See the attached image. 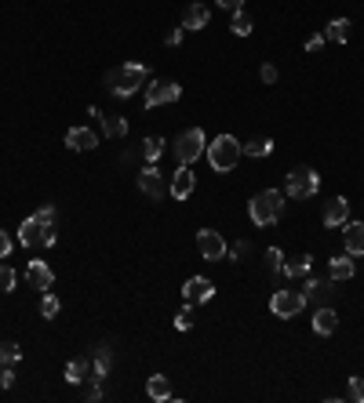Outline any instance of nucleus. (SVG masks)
Instances as JSON below:
<instances>
[{
	"instance_id": "obj_1",
	"label": "nucleus",
	"mask_w": 364,
	"mask_h": 403,
	"mask_svg": "<svg viewBox=\"0 0 364 403\" xmlns=\"http://www.w3.org/2000/svg\"><path fill=\"white\" fill-rule=\"evenodd\" d=\"M146 84H150V69L142 66V62H124V66L106 73V91L117 94V99H128V94H135Z\"/></svg>"
},
{
	"instance_id": "obj_2",
	"label": "nucleus",
	"mask_w": 364,
	"mask_h": 403,
	"mask_svg": "<svg viewBox=\"0 0 364 403\" xmlns=\"http://www.w3.org/2000/svg\"><path fill=\"white\" fill-rule=\"evenodd\" d=\"M248 215H251V222L255 225H274V222H280V215H284V192L280 189H262V192H255L251 197V204H248Z\"/></svg>"
},
{
	"instance_id": "obj_3",
	"label": "nucleus",
	"mask_w": 364,
	"mask_h": 403,
	"mask_svg": "<svg viewBox=\"0 0 364 403\" xmlns=\"http://www.w3.org/2000/svg\"><path fill=\"white\" fill-rule=\"evenodd\" d=\"M204 156H208L212 171L230 174L237 167V160H241V142H237L233 135H219V138H212V146L204 149Z\"/></svg>"
},
{
	"instance_id": "obj_4",
	"label": "nucleus",
	"mask_w": 364,
	"mask_h": 403,
	"mask_svg": "<svg viewBox=\"0 0 364 403\" xmlns=\"http://www.w3.org/2000/svg\"><path fill=\"white\" fill-rule=\"evenodd\" d=\"M317 189H321V174L313 171V167H292L288 174H284V197H295V200H310V197H317Z\"/></svg>"
},
{
	"instance_id": "obj_5",
	"label": "nucleus",
	"mask_w": 364,
	"mask_h": 403,
	"mask_svg": "<svg viewBox=\"0 0 364 403\" xmlns=\"http://www.w3.org/2000/svg\"><path fill=\"white\" fill-rule=\"evenodd\" d=\"M204 149H208V142H204V131L200 127H186V131L175 138V160L179 164H193V160L204 156Z\"/></svg>"
},
{
	"instance_id": "obj_6",
	"label": "nucleus",
	"mask_w": 364,
	"mask_h": 403,
	"mask_svg": "<svg viewBox=\"0 0 364 403\" xmlns=\"http://www.w3.org/2000/svg\"><path fill=\"white\" fill-rule=\"evenodd\" d=\"M303 309H306V295L303 291H274V298H270V313L277 320H292Z\"/></svg>"
},
{
	"instance_id": "obj_7",
	"label": "nucleus",
	"mask_w": 364,
	"mask_h": 403,
	"mask_svg": "<svg viewBox=\"0 0 364 403\" xmlns=\"http://www.w3.org/2000/svg\"><path fill=\"white\" fill-rule=\"evenodd\" d=\"M179 94H182V88L175 80H150L146 84V109L171 106V102H179Z\"/></svg>"
},
{
	"instance_id": "obj_8",
	"label": "nucleus",
	"mask_w": 364,
	"mask_h": 403,
	"mask_svg": "<svg viewBox=\"0 0 364 403\" xmlns=\"http://www.w3.org/2000/svg\"><path fill=\"white\" fill-rule=\"evenodd\" d=\"M197 251H200L204 262H223V258H226V240L219 236L215 229H200L197 233Z\"/></svg>"
},
{
	"instance_id": "obj_9",
	"label": "nucleus",
	"mask_w": 364,
	"mask_h": 403,
	"mask_svg": "<svg viewBox=\"0 0 364 403\" xmlns=\"http://www.w3.org/2000/svg\"><path fill=\"white\" fill-rule=\"evenodd\" d=\"M47 229H52V225H44L37 215H33V218H26V222L19 225V244H22V247H44Z\"/></svg>"
},
{
	"instance_id": "obj_10",
	"label": "nucleus",
	"mask_w": 364,
	"mask_h": 403,
	"mask_svg": "<svg viewBox=\"0 0 364 403\" xmlns=\"http://www.w3.org/2000/svg\"><path fill=\"white\" fill-rule=\"evenodd\" d=\"M212 295H215V287H212V280H204V277H189V280L182 283V298H186L189 305L212 302Z\"/></svg>"
},
{
	"instance_id": "obj_11",
	"label": "nucleus",
	"mask_w": 364,
	"mask_h": 403,
	"mask_svg": "<svg viewBox=\"0 0 364 403\" xmlns=\"http://www.w3.org/2000/svg\"><path fill=\"white\" fill-rule=\"evenodd\" d=\"M139 189L146 192V197H153V200H161L168 192V186H164V179H161V171H157V167H142L139 171Z\"/></svg>"
},
{
	"instance_id": "obj_12",
	"label": "nucleus",
	"mask_w": 364,
	"mask_h": 403,
	"mask_svg": "<svg viewBox=\"0 0 364 403\" xmlns=\"http://www.w3.org/2000/svg\"><path fill=\"white\" fill-rule=\"evenodd\" d=\"M26 280H29V287H37V291H47V287L55 283V272H52L47 262H37L33 258V262L26 265Z\"/></svg>"
},
{
	"instance_id": "obj_13",
	"label": "nucleus",
	"mask_w": 364,
	"mask_h": 403,
	"mask_svg": "<svg viewBox=\"0 0 364 403\" xmlns=\"http://www.w3.org/2000/svg\"><path fill=\"white\" fill-rule=\"evenodd\" d=\"M342 244H346V254H354V258L364 254V222H346L342 225Z\"/></svg>"
},
{
	"instance_id": "obj_14",
	"label": "nucleus",
	"mask_w": 364,
	"mask_h": 403,
	"mask_svg": "<svg viewBox=\"0 0 364 403\" xmlns=\"http://www.w3.org/2000/svg\"><path fill=\"white\" fill-rule=\"evenodd\" d=\"M66 146H70L73 153L95 149V146H99V135H95L91 127H70V131H66Z\"/></svg>"
},
{
	"instance_id": "obj_15",
	"label": "nucleus",
	"mask_w": 364,
	"mask_h": 403,
	"mask_svg": "<svg viewBox=\"0 0 364 403\" xmlns=\"http://www.w3.org/2000/svg\"><path fill=\"white\" fill-rule=\"evenodd\" d=\"M350 222V200L346 197H331L324 204V225H346Z\"/></svg>"
},
{
	"instance_id": "obj_16",
	"label": "nucleus",
	"mask_w": 364,
	"mask_h": 403,
	"mask_svg": "<svg viewBox=\"0 0 364 403\" xmlns=\"http://www.w3.org/2000/svg\"><path fill=\"white\" fill-rule=\"evenodd\" d=\"M354 272H357V258L354 254H335L328 262V277L331 280H350Z\"/></svg>"
},
{
	"instance_id": "obj_17",
	"label": "nucleus",
	"mask_w": 364,
	"mask_h": 403,
	"mask_svg": "<svg viewBox=\"0 0 364 403\" xmlns=\"http://www.w3.org/2000/svg\"><path fill=\"white\" fill-rule=\"evenodd\" d=\"M193 186H197V179H193V171H189L186 164H179V171H175V179H171V197L175 200H186L189 192H193Z\"/></svg>"
},
{
	"instance_id": "obj_18",
	"label": "nucleus",
	"mask_w": 364,
	"mask_h": 403,
	"mask_svg": "<svg viewBox=\"0 0 364 403\" xmlns=\"http://www.w3.org/2000/svg\"><path fill=\"white\" fill-rule=\"evenodd\" d=\"M208 19H212V11L204 8V4H189L182 11V29H204V26H208Z\"/></svg>"
},
{
	"instance_id": "obj_19",
	"label": "nucleus",
	"mask_w": 364,
	"mask_h": 403,
	"mask_svg": "<svg viewBox=\"0 0 364 403\" xmlns=\"http://www.w3.org/2000/svg\"><path fill=\"white\" fill-rule=\"evenodd\" d=\"M339 327V316H335V309H328V305H321L317 309V316H313V331L317 334H331Z\"/></svg>"
},
{
	"instance_id": "obj_20",
	"label": "nucleus",
	"mask_w": 364,
	"mask_h": 403,
	"mask_svg": "<svg viewBox=\"0 0 364 403\" xmlns=\"http://www.w3.org/2000/svg\"><path fill=\"white\" fill-rule=\"evenodd\" d=\"M303 295H306V302H321V305H324V302L331 298V283L321 280V277H313V280H306V291H303Z\"/></svg>"
},
{
	"instance_id": "obj_21",
	"label": "nucleus",
	"mask_w": 364,
	"mask_h": 403,
	"mask_svg": "<svg viewBox=\"0 0 364 403\" xmlns=\"http://www.w3.org/2000/svg\"><path fill=\"white\" fill-rule=\"evenodd\" d=\"M324 40H331V44H346V40H350V19H331L328 29H324Z\"/></svg>"
},
{
	"instance_id": "obj_22",
	"label": "nucleus",
	"mask_w": 364,
	"mask_h": 403,
	"mask_svg": "<svg viewBox=\"0 0 364 403\" xmlns=\"http://www.w3.org/2000/svg\"><path fill=\"white\" fill-rule=\"evenodd\" d=\"M88 375H91V363H88L84 356H77V360L66 363V381H70V385H81Z\"/></svg>"
},
{
	"instance_id": "obj_23",
	"label": "nucleus",
	"mask_w": 364,
	"mask_h": 403,
	"mask_svg": "<svg viewBox=\"0 0 364 403\" xmlns=\"http://www.w3.org/2000/svg\"><path fill=\"white\" fill-rule=\"evenodd\" d=\"M99 120H102V127H106L109 138H124V135H128V120H124V117H109V113L99 109Z\"/></svg>"
},
{
	"instance_id": "obj_24",
	"label": "nucleus",
	"mask_w": 364,
	"mask_h": 403,
	"mask_svg": "<svg viewBox=\"0 0 364 403\" xmlns=\"http://www.w3.org/2000/svg\"><path fill=\"white\" fill-rule=\"evenodd\" d=\"M146 393H150V400H171V381L164 375H153L146 381Z\"/></svg>"
},
{
	"instance_id": "obj_25",
	"label": "nucleus",
	"mask_w": 364,
	"mask_h": 403,
	"mask_svg": "<svg viewBox=\"0 0 364 403\" xmlns=\"http://www.w3.org/2000/svg\"><path fill=\"white\" fill-rule=\"evenodd\" d=\"M274 153V142L270 138H251L241 146V156H270Z\"/></svg>"
},
{
	"instance_id": "obj_26",
	"label": "nucleus",
	"mask_w": 364,
	"mask_h": 403,
	"mask_svg": "<svg viewBox=\"0 0 364 403\" xmlns=\"http://www.w3.org/2000/svg\"><path fill=\"white\" fill-rule=\"evenodd\" d=\"M161 153H164V138H161V135H150L146 142H142V156H146L150 164H157V160H161Z\"/></svg>"
},
{
	"instance_id": "obj_27",
	"label": "nucleus",
	"mask_w": 364,
	"mask_h": 403,
	"mask_svg": "<svg viewBox=\"0 0 364 403\" xmlns=\"http://www.w3.org/2000/svg\"><path fill=\"white\" fill-rule=\"evenodd\" d=\"M230 33H237V37H248L251 33V15L241 8V11H233V19H230Z\"/></svg>"
},
{
	"instance_id": "obj_28",
	"label": "nucleus",
	"mask_w": 364,
	"mask_h": 403,
	"mask_svg": "<svg viewBox=\"0 0 364 403\" xmlns=\"http://www.w3.org/2000/svg\"><path fill=\"white\" fill-rule=\"evenodd\" d=\"M310 265H313V258H310V254H303V258H295V262L284 265V277H306Z\"/></svg>"
},
{
	"instance_id": "obj_29",
	"label": "nucleus",
	"mask_w": 364,
	"mask_h": 403,
	"mask_svg": "<svg viewBox=\"0 0 364 403\" xmlns=\"http://www.w3.org/2000/svg\"><path fill=\"white\" fill-rule=\"evenodd\" d=\"M106 370H109V349L102 345V349H99V356H95V363H91V378H95V381L106 378Z\"/></svg>"
},
{
	"instance_id": "obj_30",
	"label": "nucleus",
	"mask_w": 364,
	"mask_h": 403,
	"mask_svg": "<svg viewBox=\"0 0 364 403\" xmlns=\"http://www.w3.org/2000/svg\"><path fill=\"white\" fill-rule=\"evenodd\" d=\"M19 356H22V349L15 345V342H4V345H0V367H11V363H19Z\"/></svg>"
},
{
	"instance_id": "obj_31",
	"label": "nucleus",
	"mask_w": 364,
	"mask_h": 403,
	"mask_svg": "<svg viewBox=\"0 0 364 403\" xmlns=\"http://www.w3.org/2000/svg\"><path fill=\"white\" fill-rule=\"evenodd\" d=\"M40 316H44V320H55V316H58V298H55V295H44V302H40Z\"/></svg>"
},
{
	"instance_id": "obj_32",
	"label": "nucleus",
	"mask_w": 364,
	"mask_h": 403,
	"mask_svg": "<svg viewBox=\"0 0 364 403\" xmlns=\"http://www.w3.org/2000/svg\"><path fill=\"white\" fill-rule=\"evenodd\" d=\"M266 262H270V272H284V254H280V247L266 251Z\"/></svg>"
},
{
	"instance_id": "obj_33",
	"label": "nucleus",
	"mask_w": 364,
	"mask_h": 403,
	"mask_svg": "<svg viewBox=\"0 0 364 403\" xmlns=\"http://www.w3.org/2000/svg\"><path fill=\"white\" fill-rule=\"evenodd\" d=\"M0 291H15V272H11V265H0Z\"/></svg>"
},
{
	"instance_id": "obj_34",
	"label": "nucleus",
	"mask_w": 364,
	"mask_h": 403,
	"mask_svg": "<svg viewBox=\"0 0 364 403\" xmlns=\"http://www.w3.org/2000/svg\"><path fill=\"white\" fill-rule=\"evenodd\" d=\"M350 400H357V403H364V378H350Z\"/></svg>"
},
{
	"instance_id": "obj_35",
	"label": "nucleus",
	"mask_w": 364,
	"mask_h": 403,
	"mask_svg": "<svg viewBox=\"0 0 364 403\" xmlns=\"http://www.w3.org/2000/svg\"><path fill=\"white\" fill-rule=\"evenodd\" d=\"M37 218H40L44 225H55V207H52V204H44V207H37Z\"/></svg>"
},
{
	"instance_id": "obj_36",
	"label": "nucleus",
	"mask_w": 364,
	"mask_h": 403,
	"mask_svg": "<svg viewBox=\"0 0 364 403\" xmlns=\"http://www.w3.org/2000/svg\"><path fill=\"white\" fill-rule=\"evenodd\" d=\"M175 327H179V331H189V327H193V313L182 309V313L175 316Z\"/></svg>"
},
{
	"instance_id": "obj_37",
	"label": "nucleus",
	"mask_w": 364,
	"mask_h": 403,
	"mask_svg": "<svg viewBox=\"0 0 364 403\" xmlns=\"http://www.w3.org/2000/svg\"><path fill=\"white\" fill-rule=\"evenodd\" d=\"M259 76H262V84H277V66H270V62H266V66L259 69Z\"/></svg>"
},
{
	"instance_id": "obj_38",
	"label": "nucleus",
	"mask_w": 364,
	"mask_h": 403,
	"mask_svg": "<svg viewBox=\"0 0 364 403\" xmlns=\"http://www.w3.org/2000/svg\"><path fill=\"white\" fill-rule=\"evenodd\" d=\"M11 247H15V244H11V236H8L4 229H0V262H4V258L11 254Z\"/></svg>"
},
{
	"instance_id": "obj_39",
	"label": "nucleus",
	"mask_w": 364,
	"mask_h": 403,
	"mask_svg": "<svg viewBox=\"0 0 364 403\" xmlns=\"http://www.w3.org/2000/svg\"><path fill=\"white\" fill-rule=\"evenodd\" d=\"M0 385H4V389H11V385H15V375H11V367H0Z\"/></svg>"
},
{
	"instance_id": "obj_40",
	"label": "nucleus",
	"mask_w": 364,
	"mask_h": 403,
	"mask_svg": "<svg viewBox=\"0 0 364 403\" xmlns=\"http://www.w3.org/2000/svg\"><path fill=\"white\" fill-rule=\"evenodd\" d=\"M219 8H226V11H241V8H244V0H219Z\"/></svg>"
},
{
	"instance_id": "obj_41",
	"label": "nucleus",
	"mask_w": 364,
	"mask_h": 403,
	"mask_svg": "<svg viewBox=\"0 0 364 403\" xmlns=\"http://www.w3.org/2000/svg\"><path fill=\"white\" fill-rule=\"evenodd\" d=\"M182 44V29H171L168 33V47H179Z\"/></svg>"
},
{
	"instance_id": "obj_42",
	"label": "nucleus",
	"mask_w": 364,
	"mask_h": 403,
	"mask_svg": "<svg viewBox=\"0 0 364 403\" xmlns=\"http://www.w3.org/2000/svg\"><path fill=\"white\" fill-rule=\"evenodd\" d=\"M321 44H324V33H317V37H310V40H306V51H317V47H321Z\"/></svg>"
}]
</instances>
